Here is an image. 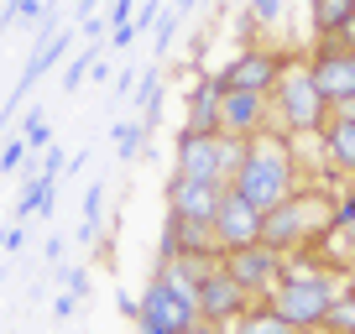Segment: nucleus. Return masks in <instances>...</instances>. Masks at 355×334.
<instances>
[{
  "label": "nucleus",
  "mask_w": 355,
  "mask_h": 334,
  "mask_svg": "<svg viewBox=\"0 0 355 334\" xmlns=\"http://www.w3.org/2000/svg\"><path fill=\"white\" fill-rule=\"evenodd\" d=\"M272 115H277V131L288 141L298 136H324V121H329V100L319 94L313 84V68H309V53H288V68H282L277 89H272Z\"/></svg>",
  "instance_id": "nucleus-2"
},
{
  "label": "nucleus",
  "mask_w": 355,
  "mask_h": 334,
  "mask_svg": "<svg viewBox=\"0 0 355 334\" xmlns=\"http://www.w3.org/2000/svg\"><path fill=\"white\" fill-rule=\"evenodd\" d=\"M277 115H272V94H251V89H220V131L230 136H261V131H277Z\"/></svg>",
  "instance_id": "nucleus-10"
},
{
  "label": "nucleus",
  "mask_w": 355,
  "mask_h": 334,
  "mask_svg": "<svg viewBox=\"0 0 355 334\" xmlns=\"http://www.w3.org/2000/svg\"><path fill=\"white\" fill-rule=\"evenodd\" d=\"M329 220H334V199L319 188H298L277 204V209H266L261 220V240L277 245V251H298V245H319L329 235Z\"/></svg>",
  "instance_id": "nucleus-3"
},
{
  "label": "nucleus",
  "mask_w": 355,
  "mask_h": 334,
  "mask_svg": "<svg viewBox=\"0 0 355 334\" xmlns=\"http://www.w3.org/2000/svg\"><path fill=\"white\" fill-rule=\"evenodd\" d=\"M26 152H32V146H26V136H21V141H11V146H6V152H0V167H6V173H16Z\"/></svg>",
  "instance_id": "nucleus-23"
},
{
  "label": "nucleus",
  "mask_w": 355,
  "mask_h": 334,
  "mask_svg": "<svg viewBox=\"0 0 355 334\" xmlns=\"http://www.w3.org/2000/svg\"><path fill=\"white\" fill-rule=\"evenodd\" d=\"M110 21H115V26H125V21H131V0H115V11H110Z\"/></svg>",
  "instance_id": "nucleus-26"
},
{
  "label": "nucleus",
  "mask_w": 355,
  "mask_h": 334,
  "mask_svg": "<svg viewBox=\"0 0 355 334\" xmlns=\"http://www.w3.org/2000/svg\"><path fill=\"white\" fill-rule=\"evenodd\" d=\"M350 21H355V0H309L313 42H345Z\"/></svg>",
  "instance_id": "nucleus-15"
},
{
  "label": "nucleus",
  "mask_w": 355,
  "mask_h": 334,
  "mask_svg": "<svg viewBox=\"0 0 355 334\" xmlns=\"http://www.w3.org/2000/svg\"><path fill=\"white\" fill-rule=\"evenodd\" d=\"M319 245H334V251H340V261H334V267H355V183L334 199L329 235H324Z\"/></svg>",
  "instance_id": "nucleus-16"
},
{
  "label": "nucleus",
  "mask_w": 355,
  "mask_h": 334,
  "mask_svg": "<svg viewBox=\"0 0 355 334\" xmlns=\"http://www.w3.org/2000/svg\"><path fill=\"white\" fill-rule=\"evenodd\" d=\"M173 173L178 178H199V183H220V131L199 136V131H178V152H173Z\"/></svg>",
  "instance_id": "nucleus-11"
},
{
  "label": "nucleus",
  "mask_w": 355,
  "mask_h": 334,
  "mask_svg": "<svg viewBox=\"0 0 355 334\" xmlns=\"http://www.w3.org/2000/svg\"><path fill=\"white\" fill-rule=\"evenodd\" d=\"M47 141V121H42V110H32L26 115V146H42Z\"/></svg>",
  "instance_id": "nucleus-24"
},
{
  "label": "nucleus",
  "mask_w": 355,
  "mask_h": 334,
  "mask_svg": "<svg viewBox=\"0 0 355 334\" xmlns=\"http://www.w3.org/2000/svg\"><path fill=\"white\" fill-rule=\"evenodd\" d=\"M251 308V292L241 288V282L225 272V261L220 256H209L204 261V272H199V319H209V324H220V329H230L241 313Z\"/></svg>",
  "instance_id": "nucleus-6"
},
{
  "label": "nucleus",
  "mask_w": 355,
  "mask_h": 334,
  "mask_svg": "<svg viewBox=\"0 0 355 334\" xmlns=\"http://www.w3.org/2000/svg\"><path fill=\"white\" fill-rule=\"evenodd\" d=\"M89 68H94V47H89V53H78L73 63H68V73H63V89H78V78H84Z\"/></svg>",
  "instance_id": "nucleus-20"
},
{
  "label": "nucleus",
  "mask_w": 355,
  "mask_h": 334,
  "mask_svg": "<svg viewBox=\"0 0 355 334\" xmlns=\"http://www.w3.org/2000/svg\"><path fill=\"white\" fill-rule=\"evenodd\" d=\"M178 334H225L220 324H209V319H199V324H189V329H178Z\"/></svg>",
  "instance_id": "nucleus-25"
},
{
  "label": "nucleus",
  "mask_w": 355,
  "mask_h": 334,
  "mask_svg": "<svg viewBox=\"0 0 355 334\" xmlns=\"http://www.w3.org/2000/svg\"><path fill=\"white\" fill-rule=\"evenodd\" d=\"M309 68H313L319 94L329 100V110H350V105H355V47H345V42H319V47L309 53Z\"/></svg>",
  "instance_id": "nucleus-7"
},
{
  "label": "nucleus",
  "mask_w": 355,
  "mask_h": 334,
  "mask_svg": "<svg viewBox=\"0 0 355 334\" xmlns=\"http://www.w3.org/2000/svg\"><path fill=\"white\" fill-rule=\"evenodd\" d=\"M225 188L220 183H199V178H167V214H178V220H189V225H209L214 209H220Z\"/></svg>",
  "instance_id": "nucleus-12"
},
{
  "label": "nucleus",
  "mask_w": 355,
  "mask_h": 334,
  "mask_svg": "<svg viewBox=\"0 0 355 334\" xmlns=\"http://www.w3.org/2000/svg\"><path fill=\"white\" fill-rule=\"evenodd\" d=\"M220 261H225V272H230L251 298H266V292L277 288V277H282V251H277V245H266V240L241 245V251H225Z\"/></svg>",
  "instance_id": "nucleus-9"
},
{
  "label": "nucleus",
  "mask_w": 355,
  "mask_h": 334,
  "mask_svg": "<svg viewBox=\"0 0 355 334\" xmlns=\"http://www.w3.org/2000/svg\"><path fill=\"white\" fill-rule=\"evenodd\" d=\"M235 193H245V199L256 204V209H277L288 193H298V152H293V141L282 131H261L251 136V152H245V167L235 173L230 183Z\"/></svg>",
  "instance_id": "nucleus-1"
},
{
  "label": "nucleus",
  "mask_w": 355,
  "mask_h": 334,
  "mask_svg": "<svg viewBox=\"0 0 355 334\" xmlns=\"http://www.w3.org/2000/svg\"><path fill=\"white\" fill-rule=\"evenodd\" d=\"M282 68H288V53L282 47H266V42H245L230 63L220 68V89H251V94H272L277 89Z\"/></svg>",
  "instance_id": "nucleus-5"
},
{
  "label": "nucleus",
  "mask_w": 355,
  "mask_h": 334,
  "mask_svg": "<svg viewBox=\"0 0 355 334\" xmlns=\"http://www.w3.org/2000/svg\"><path fill=\"white\" fill-rule=\"evenodd\" d=\"M178 21H183V16H178V11H167V16H157V42H152V47H157V53H162V47H167V42H173V37H178Z\"/></svg>",
  "instance_id": "nucleus-22"
},
{
  "label": "nucleus",
  "mask_w": 355,
  "mask_h": 334,
  "mask_svg": "<svg viewBox=\"0 0 355 334\" xmlns=\"http://www.w3.org/2000/svg\"><path fill=\"white\" fill-rule=\"evenodd\" d=\"M183 131H199V136H214V131H220V78H214V73L193 78V89H189V115H183Z\"/></svg>",
  "instance_id": "nucleus-14"
},
{
  "label": "nucleus",
  "mask_w": 355,
  "mask_h": 334,
  "mask_svg": "<svg viewBox=\"0 0 355 334\" xmlns=\"http://www.w3.org/2000/svg\"><path fill=\"white\" fill-rule=\"evenodd\" d=\"M329 324L334 334H355V282H340V292H334V303H329Z\"/></svg>",
  "instance_id": "nucleus-18"
},
{
  "label": "nucleus",
  "mask_w": 355,
  "mask_h": 334,
  "mask_svg": "<svg viewBox=\"0 0 355 334\" xmlns=\"http://www.w3.org/2000/svg\"><path fill=\"white\" fill-rule=\"evenodd\" d=\"M204 0H178V16H189V11H199Z\"/></svg>",
  "instance_id": "nucleus-27"
},
{
  "label": "nucleus",
  "mask_w": 355,
  "mask_h": 334,
  "mask_svg": "<svg viewBox=\"0 0 355 334\" xmlns=\"http://www.w3.org/2000/svg\"><path fill=\"white\" fill-rule=\"evenodd\" d=\"M319 146H324V157H329L334 173L355 183V105H350V110H329Z\"/></svg>",
  "instance_id": "nucleus-13"
},
{
  "label": "nucleus",
  "mask_w": 355,
  "mask_h": 334,
  "mask_svg": "<svg viewBox=\"0 0 355 334\" xmlns=\"http://www.w3.org/2000/svg\"><path fill=\"white\" fill-rule=\"evenodd\" d=\"M334 292H340V277H334V272L329 277H277V288L266 292L261 303L303 334V329H319V324L329 319Z\"/></svg>",
  "instance_id": "nucleus-4"
},
{
  "label": "nucleus",
  "mask_w": 355,
  "mask_h": 334,
  "mask_svg": "<svg viewBox=\"0 0 355 334\" xmlns=\"http://www.w3.org/2000/svg\"><path fill=\"white\" fill-rule=\"evenodd\" d=\"M345 47H355V21H350V32H345Z\"/></svg>",
  "instance_id": "nucleus-29"
},
{
  "label": "nucleus",
  "mask_w": 355,
  "mask_h": 334,
  "mask_svg": "<svg viewBox=\"0 0 355 334\" xmlns=\"http://www.w3.org/2000/svg\"><path fill=\"white\" fill-rule=\"evenodd\" d=\"M245 16H251L256 26H277L282 16H288V0H251V6H245Z\"/></svg>",
  "instance_id": "nucleus-19"
},
{
  "label": "nucleus",
  "mask_w": 355,
  "mask_h": 334,
  "mask_svg": "<svg viewBox=\"0 0 355 334\" xmlns=\"http://www.w3.org/2000/svg\"><path fill=\"white\" fill-rule=\"evenodd\" d=\"M94 6H100V0H78V16L89 21V11H94Z\"/></svg>",
  "instance_id": "nucleus-28"
},
{
  "label": "nucleus",
  "mask_w": 355,
  "mask_h": 334,
  "mask_svg": "<svg viewBox=\"0 0 355 334\" xmlns=\"http://www.w3.org/2000/svg\"><path fill=\"white\" fill-rule=\"evenodd\" d=\"M261 220L266 214L256 209L245 193H235V188H225V199H220V209H214V220H209V235H214V251H241V245H256L261 240Z\"/></svg>",
  "instance_id": "nucleus-8"
},
{
  "label": "nucleus",
  "mask_w": 355,
  "mask_h": 334,
  "mask_svg": "<svg viewBox=\"0 0 355 334\" xmlns=\"http://www.w3.org/2000/svg\"><path fill=\"white\" fill-rule=\"evenodd\" d=\"M141 125H121V131H115V146H121V157H136L141 152Z\"/></svg>",
  "instance_id": "nucleus-21"
},
{
  "label": "nucleus",
  "mask_w": 355,
  "mask_h": 334,
  "mask_svg": "<svg viewBox=\"0 0 355 334\" xmlns=\"http://www.w3.org/2000/svg\"><path fill=\"white\" fill-rule=\"evenodd\" d=\"M225 334H298V329H293L288 319H277V313H272L261 298H256V303H251V308H245V313H241V319H235Z\"/></svg>",
  "instance_id": "nucleus-17"
}]
</instances>
